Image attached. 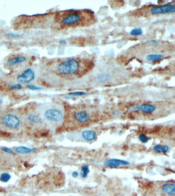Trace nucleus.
<instances>
[{
    "mask_svg": "<svg viewBox=\"0 0 175 196\" xmlns=\"http://www.w3.org/2000/svg\"><path fill=\"white\" fill-rule=\"evenodd\" d=\"M43 118L49 123H58L63 119V114L60 109L54 107H47L41 112Z\"/></svg>",
    "mask_w": 175,
    "mask_h": 196,
    "instance_id": "1",
    "label": "nucleus"
},
{
    "mask_svg": "<svg viewBox=\"0 0 175 196\" xmlns=\"http://www.w3.org/2000/svg\"><path fill=\"white\" fill-rule=\"evenodd\" d=\"M79 68V64L77 60L75 59H70L61 62L59 65L58 70L60 74L69 75L76 73Z\"/></svg>",
    "mask_w": 175,
    "mask_h": 196,
    "instance_id": "2",
    "label": "nucleus"
},
{
    "mask_svg": "<svg viewBox=\"0 0 175 196\" xmlns=\"http://www.w3.org/2000/svg\"><path fill=\"white\" fill-rule=\"evenodd\" d=\"M83 13L81 11H72L69 12L61 20L63 25L67 26L80 24L83 20Z\"/></svg>",
    "mask_w": 175,
    "mask_h": 196,
    "instance_id": "3",
    "label": "nucleus"
},
{
    "mask_svg": "<svg viewBox=\"0 0 175 196\" xmlns=\"http://www.w3.org/2000/svg\"><path fill=\"white\" fill-rule=\"evenodd\" d=\"M2 122L5 126L11 129H16L21 125V121L19 118L12 114H7L2 118Z\"/></svg>",
    "mask_w": 175,
    "mask_h": 196,
    "instance_id": "4",
    "label": "nucleus"
},
{
    "mask_svg": "<svg viewBox=\"0 0 175 196\" xmlns=\"http://www.w3.org/2000/svg\"><path fill=\"white\" fill-rule=\"evenodd\" d=\"M175 4H168L160 6L152 7L150 9V12L154 15L172 13L175 12Z\"/></svg>",
    "mask_w": 175,
    "mask_h": 196,
    "instance_id": "5",
    "label": "nucleus"
},
{
    "mask_svg": "<svg viewBox=\"0 0 175 196\" xmlns=\"http://www.w3.org/2000/svg\"><path fill=\"white\" fill-rule=\"evenodd\" d=\"M35 77V74L33 69L31 68H28L18 75L16 78V80L20 83H29L34 79Z\"/></svg>",
    "mask_w": 175,
    "mask_h": 196,
    "instance_id": "6",
    "label": "nucleus"
},
{
    "mask_svg": "<svg viewBox=\"0 0 175 196\" xmlns=\"http://www.w3.org/2000/svg\"><path fill=\"white\" fill-rule=\"evenodd\" d=\"M129 163V162L123 160L117 159H108L104 162L105 166L110 167L111 168H116L122 165H128Z\"/></svg>",
    "mask_w": 175,
    "mask_h": 196,
    "instance_id": "7",
    "label": "nucleus"
},
{
    "mask_svg": "<svg viewBox=\"0 0 175 196\" xmlns=\"http://www.w3.org/2000/svg\"><path fill=\"white\" fill-rule=\"evenodd\" d=\"M74 117L75 119L80 123L87 122L90 119V116L89 113L84 111L76 112L74 115Z\"/></svg>",
    "mask_w": 175,
    "mask_h": 196,
    "instance_id": "8",
    "label": "nucleus"
},
{
    "mask_svg": "<svg viewBox=\"0 0 175 196\" xmlns=\"http://www.w3.org/2000/svg\"><path fill=\"white\" fill-rule=\"evenodd\" d=\"M162 190L164 193L170 196H174L175 194V185L172 183H168L163 185Z\"/></svg>",
    "mask_w": 175,
    "mask_h": 196,
    "instance_id": "9",
    "label": "nucleus"
},
{
    "mask_svg": "<svg viewBox=\"0 0 175 196\" xmlns=\"http://www.w3.org/2000/svg\"><path fill=\"white\" fill-rule=\"evenodd\" d=\"M138 106V110H140L142 112L145 114L153 113L156 109V106L152 104H144Z\"/></svg>",
    "mask_w": 175,
    "mask_h": 196,
    "instance_id": "10",
    "label": "nucleus"
},
{
    "mask_svg": "<svg viewBox=\"0 0 175 196\" xmlns=\"http://www.w3.org/2000/svg\"><path fill=\"white\" fill-rule=\"evenodd\" d=\"M26 57L25 56H18L12 58L7 61V64L9 66H13L25 61Z\"/></svg>",
    "mask_w": 175,
    "mask_h": 196,
    "instance_id": "11",
    "label": "nucleus"
},
{
    "mask_svg": "<svg viewBox=\"0 0 175 196\" xmlns=\"http://www.w3.org/2000/svg\"><path fill=\"white\" fill-rule=\"evenodd\" d=\"M96 133L93 130H85L82 132L83 138L87 141H91L96 139Z\"/></svg>",
    "mask_w": 175,
    "mask_h": 196,
    "instance_id": "12",
    "label": "nucleus"
},
{
    "mask_svg": "<svg viewBox=\"0 0 175 196\" xmlns=\"http://www.w3.org/2000/svg\"><path fill=\"white\" fill-rule=\"evenodd\" d=\"M36 150L35 148L31 149V148H27L26 147H19L16 148V151L19 154H26L28 153L34 152Z\"/></svg>",
    "mask_w": 175,
    "mask_h": 196,
    "instance_id": "13",
    "label": "nucleus"
},
{
    "mask_svg": "<svg viewBox=\"0 0 175 196\" xmlns=\"http://www.w3.org/2000/svg\"><path fill=\"white\" fill-rule=\"evenodd\" d=\"M163 58V56L159 54H150L146 56V59L149 61H155L160 60Z\"/></svg>",
    "mask_w": 175,
    "mask_h": 196,
    "instance_id": "14",
    "label": "nucleus"
},
{
    "mask_svg": "<svg viewBox=\"0 0 175 196\" xmlns=\"http://www.w3.org/2000/svg\"><path fill=\"white\" fill-rule=\"evenodd\" d=\"M110 78V75L108 73H103L99 75L96 80L98 82L100 83H104L105 82L108 81Z\"/></svg>",
    "mask_w": 175,
    "mask_h": 196,
    "instance_id": "15",
    "label": "nucleus"
},
{
    "mask_svg": "<svg viewBox=\"0 0 175 196\" xmlns=\"http://www.w3.org/2000/svg\"><path fill=\"white\" fill-rule=\"evenodd\" d=\"M155 151L157 152L166 153L169 150V147L168 146L166 145H157L154 147Z\"/></svg>",
    "mask_w": 175,
    "mask_h": 196,
    "instance_id": "16",
    "label": "nucleus"
},
{
    "mask_svg": "<svg viewBox=\"0 0 175 196\" xmlns=\"http://www.w3.org/2000/svg\"><path fill=\"white\" fill-rule=\"evenodd\" d=\"M27 119H28L31 122L33 123H38L40 122L41 121V118L39 117V115H35V114H29L27 117Z\"/></svg>",
    "mask_w": 175,
    "mask_h": 196,
    "instance_id": "17",
    "label": "nucleus"
},
{
    "mask_svg": "<svg viewBox=\"0 0 175 196\" xmlns=\"http://www.w3.org/2000/svg\"><path fill=\"white\" fill-rule=\"evenodd\" d=\"M81 171H82V174H81L82 177L84 178L86 177L87 176L89 173V166H87L86 165L83 166L81 167Z\"/></svg>",
    "mask_w": 175,
    "mask_h": 196,
    "instance_id": "18",
    "label": "nucleus"
},
{
    "mask_svg": "<svg viewBox=\"0 0 175 196\" xmlns=\"http://www.w3.org/2000/svg\"><path fill=\"white\" fill-rule=\"evenodd\" d=\"M11 176L8 173H3L0 176V180L3 182H7L10 181Z\"/></svg>",
    "mask_w": 175,
    "mask_h": 196,
    "instance_id": "19",
    "label": "nucleus"
},
{
    "mask_svg": "<svg viewBox=\"0 0 175 196\" xmlns=\"http://www.w3.org/2000/svg\"><path fill=\"white\" fill-rule=\"evenodd\" d=\"M143 31L141 28H135L131 30L130 32L133 36H139L142 34Z\"/></svg>",
    "mask_w": 175,
    "mask_h": 196,
    "instance_id": "20",
    "label": "nucleus"
},
{
    "mask_svg": "<svg viewBox=\"0 0 175 196\" xmlns=\"http://www.w3.org/2000/svg\"><path fill=\"white\" fill-rule=\"evenodd\" d=\"M139 139L143 143H146L149 140L148 137L146 135L144 134H141L139 135Z\"/></svg>",
    "mask_w": 175,
    "mask_h": 196,
    "instance_id": "21",
    "label": "nucleus"
},
{
    "mask_svg": "<svg viewBox=\"0 0 175 196\" xmlns=\"http://www.w3.org/2000/svg\"><path fill=\"white\" fill-rule=\"evenodd\" d=\"M26 86H27V88H28V89L31 90H42V88L41 87L34 86V85H27Z\"/></svg>",
    "mask_w": 175,
    "mask_h": 196,
    "instance_id": "22",
    "label": "nucleus"
},
{
    "mask_svg": "<svg viewBox=\"0 0 175 196\" xmlns=\"http://www.w3.org/2000/svg\"><path fill=\"white\" fill-rule=\"evenodd\" d=\"M86 94V93L82 92H73L69 93V95L71 96H84Z\"/></svg>",
    "mask_w": 175,
    "mask_h": 196,
    "instance_id": "23",
    "label": "nucleus"
},
{
    "mask_svg": "<svg viewBox=\"0 0 175 196\" xmlns=\"http://www.w3.org/2000/svg\"><path fill=\"white\" fill-rule=\"evenodd\" d=\"M22 88H23V86L21 84H16L13 86H11V88L12 90H21Z\"/></svg>",
    "mask_w": 175,
    "mask_h": 196,
    "instance_id": "24",
    "label": "nucleus"
},
{
    "mask_svg": "<svg viewBox=\"0 0 175 196\" xmlns=\"http://www.w3.org/2000/svg\"><path fill=\"white\" fill-rule=\"evenodd\" d=\"M2 150L3 151H4V152L8 153H10V154L14 155L16 154V153H15L12 150H11L10 148H7V147H3V148L2 149Z\"/></svg>",
    "mask_w": 175,
    "mask_h": 196,
    "instance_id": "25",
    "label": "nucleus"
},
{
    "mask_svg": "<svg viewBox=\"0 0 175 196\" xmlns=\"http://www.w3.org/2000/svg\"><path fill=\"white\" fill-rule=\"evenodd\" d=\"M6 36L7 37H10V38H16V37H19L21 36L20 35L16 34H14V33H7Z\"/></svg>",
    "mask_w": 175,
    "mask_h": 196,
    "instance_id": "26",
    "label": "nucleus"
},
{
    "mask_svg": "<svg viewBox=\"0 0 175 196\" xmlns=\"http://www.w3.org/2000/svg\"><path fill=\"white\" fill-rule=\"evenodd\" d=\"M78 175H79V173H78V172H77V171H74V172L72 173V176L73 177H77Z\"/></svg>",
    "mask_w": 175,
    "mask_h": 196,
    "instance_id": "27",
    "label": "nucleus"
},
{
    "mask_svg": "<svg viewBox=\"0 0 175 196\" xmlns=\"http://www.w3.org/2000/svg\"><path fill=\"white\" fill-rule=\"evenodd\" d=\"M60 44H66V42L65 40H61L60 42Z\"/></svg>",
    "mask_w": 175,
    "mask_h": 196,
    "instance_id": "28",
    "label": "nucleus"
},
{
    "mask_svg": "<svg viewBox=\"0 0 175 196\" xmlns=\"http://www.w3.org/2000/svg\"><path fill=\"white\" fill-rule=\"evenodd\" d=\"M3 101V99L2 98L0 97V104H1L2 103Z\"/></svg>",
    "mask_w": 175,
    "mask_h": 196,
    "instance_id": "29",
    "label": "nucleus"
},
{
    "mask_svg": "<svg viewBox=\"0 0 175 196\" xmlns=\"http://www.w3.org/2000/svg\"></svg>",
    "mask_w": 175,
    "mask_h": 196,
    "instance_id": "30",
    "label": "nucleus"
}]
</instances>
